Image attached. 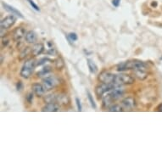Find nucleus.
I'll return each instance as SVG.
<instances>
[{"label": "nucleus", "instance_id": "nucleus-14", "mask_svg": "<svg viewBox=\"0 0 162 162\" xmlns=\"http://www.w3.org/2000/svg\"><path fill=\"white\" fill-rule=\"evenodd\" d=\"M44 51V45L43 43H36L32 48V54L33 56H38Z\"/></svg>", "mask_w": 162, "mask_h": 162}, {"label": "nucleus", "instance_id": "nucleus-6", "mask_svg": "<svg viewBox=\"0 0 162 162\" xmlns=\"http://www.w3.org/2000/svg\"><path fill=\"white\" fill-rule=\"evenodd\" d=\"M115 74H112L108 71H102L99 76L98 79L100 82L102 83H114V80H115Z\"/></svg>", "mask_w": 162, "mask_h": 162}, {"label": "nucleus", "instance_id": "nucleus-22", "mask_svg": "<svg viewBox=\"0 0 162 162\" xmlns=\"http://www.w3.org/2000/svg\"><path fill=\"white\" fill-rule=\"evenodd\" d=\"M136 76L140 80H144L147 77L146 70H134Z\"/></svg>", "mask_w": 162, "mask_h": 162}, {"label": "nucleus", "instance_id": "nucleus-23", "mask_svg": "<svg viewBox=\"0 0 162 162\" xmlns=\"http://www.w3.org/2000/svg\"><path fill=\"white\" fill-rule=\"evenodd\" d=\"M67 39L70 41V43H72V42H76L77 41L78 39V37L76 35V33L75 32H70L67 35Z\"/></svg>", "mask_w": 162, "mask_h": 162}, {"label": "nucleus", "instance_id": "nucleus-29", "mask_svg": "<svg viewBox=\"0 0 162 162\" xmlns=\"http://www.w3.org/2000/svg\"><path fill=\"white\" fill-rule=\"evenodd\" d=\"M121 1V0H112V4H113V6L115 7V8H118V7L120 6Z\"/></svg>", "mask_w": 162, "mask_h": 162}, {"label": "nucleus", "instance_id": "nucleus-2", "mask_svg": "<svg viewBox=\"0 0 162 162\" xmlns=\"http://www.w3.org/2000/svg\"><path fill=\"white\" fill-rule=\"evenodd\" d=\"M121 86V85H117L115 83H101L99 85H98L95 88V94L98 97V99H101L103 98L104 94H105L106 93H109V91H111L112 89H114L115 88Z\"/></svg>", "mask_w": 162, "mask_h": 162}, {"label": "nucleus", "instance_id": "nucleus-19", "mask_svg": "<svg viewBox=\"0 0 162 162\" xmlns=\"http://www.w3.org/2000/svg\"><path fill=\"white\" fill-rule=\"evenodd\" d=\"M51 71H52V68H51V66L47 65V66L43 67V68L38 73V76L41 77V76H46V75L49 74Z\"/></svg>", "mask_w": 162, "mask_h": 162}, {"label": "nucleus", "instance_id": "nucleus-1", "mask_svg": "<svg viewBox=\"0 0 162 162\" xmlns=\"http://www.w3.org/2000/svg\"><path fill=\"white\" fill-rule=\"evenodd\" d=\"M36 66H37V62L34 59H29L26 60V62L24 63V65L20 70V75L25 79L29 78L32 76Z\"/></svg>", "mask_w": 162, "mask_h": 162}, {"label": "nucleus", "instance_id": "nucleus-24", "mask_svg": "<svg viewBox=\"0 0 162 162\" xmlns=\"http://www.w3.org/2000/svg\"><path fill=\"white\" fill-rule=\"evenodd\" d=\"M87 94H88V100H89V103H90L91 106L94 109L97 108V105H96V104H95V102H94V98H93L91 93H90L89 91H87Z\"/></svg>", "mask_w": 162, "mask_h": 162}, {"label": "nucleus", "instance_id": "nucleus-30", "mask_svg": "<svg viewBox=\"0 0 162 162\" xmlns=\"http://www.w3.org/2000/svg\"><path fill=\"white\" fill-rule=\"evenodd\" d=\"M22 88H23V83H22V82L19 81V82L16 83V88H17L18 91H20V90L22 89Z\"/></svg>", "mask_w": 162, "mask_h": 162}, {"label": "nucleus", "instance_id": "nucleus-17", "mask_svg": "<svg viewBox=\"0 0 162 162\" xmlns=\"http://www.w3.org/2000/svg\"><path fill=\"white\" fill-rule=\"evenodd\" d=\"M87 63H88V69H89L90 72L93 73V74L97 73V71H98V66H97V65L92 59H87Z\"/></svg>", "mask_w": 162, "mask_h": 162}, {"label": "nucleus", "instance_id": "nucleus-10", "mask_svg": "<svg viewBox=\"0 0 162 162\" xmlns=\"http://www.w3.org/2000/svg\"><path fill=\"white\" fill-rule=\"evenodd\" d=\"M2 5H3V9L6 10V11H8L9 13H10L11 14H14V15H15V16H17V17H20V18H24V16H23V14H21V12H20L18 9H16L15 8H14L13 6H11V5H9V4H8V3H4V2H2Z\"/></svg>", "mask_w": 162, "mask_h": 162}, {"label": "nucleus", "instance_id": "nucleus-16", "mask_svg": "<svg viewBox=\"0 0 162 162\" xmlns=\"http://www.w3.org/2000/svg\"><path fill=\"white\" fill-rule=\"evenodd\" d=\"M114 100L112 99V98L110 97L109 94H107L106 95L103 96V107L104 108H109L110 105H112V102Z\"/></svg>", "mask_w": 162, "mask_h": 162}, {"label": "nucleus", "instance_id": "nucleus-11", "mask_svg": "<svg viewBox=\"0 0 162 162\" xmlns=\"http://www.w3.org/2000/svg\"><path fill=\"white\" fill-rule=\"evenodd\" d=\"M32 89L33 94L37 97H42V96H43L44 94H45V92H46V89L43 87V84H39V83H34L32 86Z\"/></svg>", "mask_w": 162, "mask_h": 162}, {"label": "nucleus", "instance_id": "nucleus-25", "mask_svg": "<svg viewBox=\"0 0 162 162\" xmlns=\"http://www.w3.org/2000/svg\"><path fill=\"white\" fill-rule=\"evenodd\" d=\"M28 3H29V4L31 5V7L33 9H35L36 11H40V9H39V7L38 6V4L33 1V0H26Z\"/></svg>", "mask_w": 162, "mask_h": 162}, {"label": "nucleus", "instance_id": "nucleus-12", "mask_svg": "<svg viewBox=\"0 0 162 162\" xmlns=\"http://www.w3.org/2000/svg\"><path fill=\"white\" fill-rule=\"evenodd\" d=\"M59 105H63V106H66L70 104V97L65 94H59L57 95V101H56Z\"/></svg>", "mask_w": 162, "mask_h": 162}, {"label": "nucleus", "instance_id": "nucleus-20", "mask_svg": "<svg viewBox=\"0 0 162 162\" xmlns=\"http://www.w3.org/2000/svg\"><path fill=\"white\" fill-rule=\"evenodd\" d=\"M123 110H124V109L122 107V105H120L117 104L112 105L109 108V111H110V112H121Z\"/></svg>", "mask_w": 162, "mask_h": 162}, {"label": "nucleus", "instance_id": "nucleus-15", "mask_svg": "<svg viewBox=\"0 0 162 162\" xmlns=\"http://www.w3.org/2000/svg\"><path fill=\"white\" fill-rule=\"evenodd\" d=\"M26 38V41L28 43H34L37 42V39H38V36H37V33L33 31H29L26 32V35L25 37Z\"/></svg>", "mask_w": 162, "mask_h": 162}, {"label": "nucleus", "instance_id": "nucleus-9", "mask_svg": "<svg viewBox=\"0 0 162 162\" xmlns=\"http://www.w3.org/2000/svg\"><path fill=\"white\" fill-rule=\"evenodd\" d=\"M26 32L25 28L23 27H17L14 29V31L13 32V39L15 42L20 41L24 37H26Z\"/></svg>", "mask_w": 162, "mask_h": 162}, {"label": "nucleus", "instance_id": "nucleus-27", "mask_svg": "<svg viewBox=\"0 0 162 162\" xmlns=\"http://www.w3.org/2000/svg\"><path fill=\"white\" fill-rule=\"evenodd\" d=\"M26 100L29 104H32V100H33V94L32 93H30L27 94L26 96Z\"/></svg>", "mask_w": 162, "mask_h": 162}, {"label": "nucleus", "instance_id": "nucleus-4", "mask_svg": "<svg viewBox=\"0 0 162 162\" xmlns=\"http://www.w3.org/2000/svg\"><path fill=\"white\" fill-rule=\"evenodd\" d=\"M59 84V81L54 76H49L43 79V85L45 88L46 91L54 89Z\"/></svg>", "mask_w": 162, "mask_h": 162}, {"label": "nucleus", "instance_id": "nucleus-31", "mask_svg": "<svg viewBox=\"0 0 162 162\" xmlns=\"http://www.w3.org/2000/svg\"><path fill=\"white\" fill-rule=\"evenodd\" d=\"M157 111H160V112H162V104H161V105H158V107H157Z\"/></svg>", "mask_w": 162, "mask_h": 162}, {"label": "nucleus", "instance_id": "nucleus-26", "mask_svg": "<svg viewBox=\"0 0 162 162\" xmlns=\"http://www.w3.org/2000/svg\"><path fill=\"white\" fill-rule=\"evenodd\" d=\"M48 61H52L51 59H48V58H43L41 59H39L38 62H37V66H39V65H45Z\"/></svg>", "mask_w": 162, "mask_h": 162}, {"label": "nucleus", "instance_id": "nucleus-21", "mask_svg": "<svg viewBox=\"0 0 162 162\" xmlns=\"http://www.w3.org/2000/svg\"><path fill=\"white\" fill-rule=\"evenodd\" d=\"M57 101V94H49L44 98L45 103H54Z\"/></svg>", "mask_w": 162, "mask_h": 162}, {"label": "nucleus", "instance_id": "nucleus-5", "mask_svg": "<svg viewBox=\"0 0 162 162\" xmlns=\"http://www.w3.org/2000/svg\"><path fill=\"white\" fill-rule=\"evenodd\" d=\"M15 21H16L15 15H14V14L8 15L1 20L0 27L2 30H7V29L10 28L11 26H13L14 25Z\"/></svg>", "mask_w": 162, "mask_h": 162}, {"label": "nucleus", "instance_id": "nucleus-18", "mask_svg": "<svg viewBox=\"0 0 162 162\" xmlns=\"http://www.w3.org/2000/svg\"><path fill=\"white\" fill-rule=\"evenodd\" d=\"M54 66H55V68H56L57 70H62V69L65 67V62H64L63 59L60 58V57L57 58V59L54 60Z\"/></svg>", "mask_w": 162, "mask_h": 162}, {"label": "nucleus", "instance_id": "nucleus-28", "mask_svg": "<svg viewBox=\"0 0 162 162\" xmlns=\"http://www.w3.org/2000/svg\"><path fill=\"white\" fill-rule=\"evenodd\" d=\"M76 106H77V110L78 111H82V104H81V101L78 98H76Z\"/></svg>", "mask_w": 162, "mask_h": 162}, {"label": "nucleus", "instance_id": "nucleus-8", "mask_svg": "<svg viewBox=\"0 0 162 162\" xmlns=\"http://www.w3.org/2000/svg\"><path fill=\"white\" fill-rule=\"evenodd\" d=\"M124 93H125L124 89L121 88H120V86L115 88L114 89H112L111 91L109 92L110 97L112 98V99H113L114 101H115V100L121 99V98L124 95Z\"/></svg>", "mask_w": 162, "mask_h": 162}, {"label": "nucleus", "instance_id": "nucleus-13", "mask_svg": "<svg viewBox=\"0 0 162 162\" xmlns=\"http://www.w3.org/2000/svg\"><path fill=\"white\" fill-rule=\"evenodd\" d=\"M59 109V105L56 102H54V103L46 104L42 108V111L43 112H56Z\"/></svg>", "mask_w": 162, "mask_h": 162}, {"label": "nucleus", "instance_id": "nucleus-7", "mask_svg": "<svg viewBox=\"0 0 162 162\" xmlns=\"http://www.w3.org/2000/svg\"><path fill=\"white\" fill-rule=\"evenodd\" d=\"M121 105L124 109H127V110H132L134 108H136L137 103L136 100L132 98V97H127L122 99L121 101Z\"/></svg>", "mask_w": 162, "mask_h": 162}, {"label": "nucleus", "instance_id": "nucleus-3", "mask_svg": "<svg viewBox=\"0 0 162 162\" xmlns=\"http://www.w3.org/2000/svg\"><path fill=\"white\" fill-rule=\"evenodd\" d=\"M134 78L127 74H117L115 76L114 83L117 85H131L134 83Z\"/></svg>", "mask_w": 162, "mask_h": 162}]
</instances>
